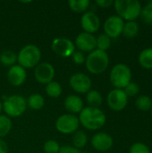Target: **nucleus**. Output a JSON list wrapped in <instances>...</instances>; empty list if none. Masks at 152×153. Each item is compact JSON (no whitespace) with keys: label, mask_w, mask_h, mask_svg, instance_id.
I'll return each instance as SVG.
<instances>
[{"label":"nucleus","mask_w":152,"mask_h":153,"mask_svg":"<svg viewBox=\"0 0 152 153\" xmlns=\"http://www.w3.org/2000/svg\"><path fill=\"white\" fill-rule=\"evenodd\" d=\"M141 16L146 23L152 24V1L148 2L142 8Z\"/></svg>","instance_id":"c85d7f7f"},{"label":"nucleus","mask_w":152,"mask_h":153,"mask_svg":"<svg viewBox=\"0 0 152 153\" xmlns=\"http://www.w3.org/2000/svg\"><path fill=\"white\" fill-rule=\"evenodd\" d=\"M46 92L51 98H58L62 93V87L56 82H51L46 86Z\"/></svg>","instance_id":"393cba45"},{"label":"nucleus","mask_w":152,"mask_h":153,"mask_svg":"<svg viewBox=\"0 0 152 153\" xmlns=\"http://www.w3.org/2000/svg\"><path fill=\"white\" fill-rule=\"evenodd\" d=\"M17 60V55L12 50H4L0 54V62L4 66H13Z\"/></svg>","instance_id":"4be33fe9"},{"label":"nucleus","mask_w":152,"mask_h":153,"mask_svg":"<svg viewBox=\"0 0 152 153\" xmlns=\"http://www.w3.org/2000/svg\"><path fill=\"white\" fill-rule=\"evenodd\" d=\"M51 48L56 54L63 57H68L75 51L73 43L70 39L65 38L55 39L52 42Z\"/></svg>","instance_id":"f8f14e48"},{"label":"nucleus","mask_w":152,"mask_h":153,"mask_svg":"<svg viewBox=\"0 0 152 153\" xmlns=\"http://www.w3.org/2000/svg\"><path fill=\"white\" fill-rule=\"evenodd\" d=\"M115 9L124 21H135L141 16L142 4L138 0H116L114 2Z\"/></svg>","instance_id":"f03ea898"},{"label":"nucleus","mask_w":152,"mask_h":153,"mask_svg":"<svg viewBox=\"0 0 152 153\" xmlns=\"http://www.w3.org/2000/svg\"><path fill=\"white\" fill-rule=\"evenodd\" d=\"M81 153H88V152H81Z\"/></svg>","instance_id":"4c0bfd02"},{"label":"nucleus","mask_w":152,"mask_h":153,"mask_svg":"<svg viewBox=\"0 0 152 153\" xmlns=\"http://www.w3.org/2000/svg\"><path fill=\"white\" fill-rule=\"evenodd\" d=\"M75 44L80 51L91 52L96 48V38L90 33L82 32L77 36Z\"/></svg>","instance_id":"2eb2a0df"},{"label":"nucleus","mask_w":152,"mask_h":153,"mask_svg":"<svg viewBox=\"0 0 152 153\" xmlns=\"http://www.w3.org/2000/svg\"><path fill=\"white\" fill-rule=\"evenodd\" d=\"M151 76H152V72H151Z\"/></svg>","instance_id":"ea45409f"},{"label":"nucleus","mask_w":152,"mask_h":153,"mask_svg":"<svg viewBox=\"0 0 152 153\" xmlns=\"http://www.w3.org/2000/svg\"><path fill=\"white\" fill-rule=\"evenodd\" d=\"M132 70L123 63L114 65L110 72V82L115 86V89L124 90L132 82Z\"/></svg>","instance_id":"20e7f679"},{"label":"nucleus","mask_w":152,"mask_h":153,"mask_svg":"<svg viewBox=\"0 0 152 153\" xmlns=\"http://www.w3.org/2000/svg\"><path fill=\"white\" fill-rule=\"evenodd\" d=\"M65 107L66 110L73 114L81 113V111L83 109V102L79 96L70 95L65 100Z\"/></svg>","instance_id":"f3484780"},{"label":"nucleus","mask_w":152,"mask_h":153,"mask_svg":"<svg viewBox=\"0 0 152 153\" xmlns=\"http://www.w3.org/2000/svg\"><path fill=\"white\" fill-rule=\"evenodd\" d=\"M2 108H3V105H2V103L0 102V113H1V111H2Z\"/></svg>","instance_id":"e433bc0d"},{"label":"nucleus","mask_w":152,"mask_h":153,"mask_svg":"<svg viewBox=\"0 0 152 153\" xmlns=\"http://www.w3.org/2000/svg\"><path fill=\"white\" fill-rule=\"evenodd\" d=\"M81 23L82 29L85 30L84 32L87 33H94L98 31L100 26V21L97 14H95L92 12H86L82 16Z\"/></svg>","instance_id":"4468645a"},{"label":"nucleus","mask_w":152,"mask_h":153,"mask_svg":"<svg viewBox=\"0 0 152 153\" xmlns=\"http://www.w3.org/2000/svg\"><path fill=\"white\" fill-rule=\"evenodd\" d=\"M45 104L44 98L40 94H32L28 99V105L31 109L34 110H39L43 108Z\"/></svg>","instance_id":"b1692460"},{"label":"nucleus","mask_w":152,"mask_h":153,"mask_svg":"<svg viewBox=\"0 0 152 153\" xmlns=\"http://www.w3.org/2000/svg\"><path fill=\"white\" fill-rule=\"evenodd\" d=\"M58 153H81L78 149L73 146H63L60 148Z\"/></svg>","instance_id":"72a5a7b5"},{"label":"nucleus","mask_w":152,"mask_h":153,"mask_svg":"<svg viewBox=\"0 0 152 153\" xmlns=\"http://www.w3.org/2000/svg\"><path fill=\"white\" fill-rule=\"evenodd\" d=\"M135 106L141 111H151L152 109V99L147 95H141L136 99Z\"/></svg>","instance_id":"aec40b11"},{"label":"nucleus","mask_w":152,"mask_h":153,"mask_svg":"<svg viewBox=\"0 0 152 153\" xmlns=\"http://www.w3.org/2000/svg\"><path fill=\"white\" fill-rule=\"evenodd\" d=\"M96 4L102 8H109L110 6L114 5V1L112 0H97Z\"/></svg>","instance_id":"f704fd0d"},{"label":"nucleus","mask_w":152,"mask_h":153,"mask_svg":"<svg viewBox=\"0 0 152 153\" xmlns=\"http://www.w3.org/2000/svg\"><path fill=\"white\" fill-rule=\"evenodd\" d=\"M12 128V122L6 116H0V138L8 134Z\"/></svg>","instance_id":"cd10ccee"},{"label":"nucleus","mask_w":152,"mask_h":153,"mask_svg":"<svg viewBox=\"0 0 152 153\" xmlns=\"http://www.w3.org/2000/svg\"><path fill=\"white\" fill-rule=\"evenodd\" d=\"M72 57H73V60L75 64L77 65H82L84 63L85 61V57H84V55L82 54V51L78 50V51H74L72 55Z\"/></svg>","instance_id":"473e14b6"},{"label":"nucleus","mask_w":152,"mask_h":153,"mask_svg":"<svg viewBox=\"0 0 152 153\" xmlns=\"http://www.w3.org/2000/svg\"><path fill=\"white\" fill-rule=\"evenodd\" d=\"M26 77H27V74H26L25 69L18 65L11 66L7 74L8 81L13 86L22 85L25 82Z\"/></svg>","instance_id":"dca6fc26"},{"label":"nucleus","mask_w":152,"mask_h":153,"mask_svg":"<svg viewBox=\"0 0 152 153\" xmlns=\"http://www.w3.org/2000/svg\"><path fill=\"white\" fill-rule=\"evenodd\" d=\"M139 30H140L139 24L135 21L126 22H125L122 34L125 38L133 39L137 36V34L139 33Z\"/></svg>","instance_id":"6ab92c4d"},{"label":"nucleus","mask_w":152,"mask_h":153,"mask_svg":"<svg viewBox=\"0 0 152 153\" xmlns=\"http://www.w3.org/2000/svg\"><path fill=\"white\" fill-rule=\"evenodd\" d=\"M27 102L26 100L19 95H13L5 99L3 108L4 112L13 117H17L22 115L26 109Z\"/></svg>","instance_id":"423d86ee"},{"label":"nucleus","mask_w":152,"mask_h":153,"mask_svg":"<svg viewBox=\"0 0 152 153\" xmlns=\"http://www.w3.org/2000/svg\"><path fill=\"white\" fill-rule=\"evenodd\" d=\"M86 100L89 104V107L97 108H99V107L102 104V101H103L100 92L95 90L90 91L89 92H87Z\"/></svg>","instance_id":"412c9836"},{"label":"nucleus","mask_w":152,"mask_h":153,"mask_svg":"<svg viewBox=\"0 0 152 153\" xmlns=\"http://www.w3.org/2000/svg\"><path fill=\"white\" fill-rule=\"evenodd\" d=\"M68 4L72 11L75 13H83L88 9L90 5V1L89 0H70Z\"/></svg>","instance_id":"5701e85b"},{"label":"nucleus","mask_w":152,"mask_h":153,"mask_svg":"<svg viewBox=\"0 0 152 153\" xmlns=\"http://www.w3.org/2000/svg\"><path fill=\"white\" fill-rule=\"evenodd\" d=\"M8 152V146L6 143L0 138V153H7Z\"/></svg>","instance_id":"c9c22d12"},{"label":"nucleus","mask_w":152,"mask_h":153,"mask_svg":"<svg viewBox=\"0 0 152 153\" xmlns=\"http://www.w3.org/2000/svg\"><path fill=\"white\" fill-rule=\"evenodd\" d=\"M69 83L71 88L79 93H87L90 91L91 87V81L90 77L82 73L72 75Z\"/></svg>","instance_id":"9d476101"},{"label":"nucleus","mask_w":152,"mask_h":153,"mask_svg":"<svg viewBox=\"0 0 152 153\" xmlns=\"http://www.w3.org/2000/svg\"><path fill=\"white\" fill-rule=\"evenodd\" d=\"M125 93L126 94V96L129 97H134L136 95H138V93L140 92V86L138 83L134 82H131L125 89H124Z\"/></svg>","instance_id":"2f4dec72"},{"label":"nucleus","mask_w":152,"mask_h":153,"mask_svg":"<svg viewBox=\"0 0 152 153\" xmlns=\"http://www.w3.org/2000/svg\"><path fill=\"white\" fill-rule=\"evenodd\" d=\"M151 115H152V109H151Z\"/></svg>","instance_id":"58836bf2"},{"label":"nucleus","mask_w":152,"mask_h":153,"mask_svg":"<svg viewBox=\"0 0 152 153\" xmlns=\"http://www.w3.org/2000/svg\"><path fill=\"white\" fill-rule=\"evenodd\" d=\"M125 21L118 15H112L108 17L104 23L105 34L110 39H116L119 37L124 29Z\"/></svg>","instance_id":"1a4fd4ad"},{"label":"nucleus","mask_w":152,"mask_h":153,"mask_svg":"<svg viewBox=\"0 0 152 153\" xmlns=\"http://www.w3.org/2000/svg\"><path fill=\"white\" fill-rule=\"evenodd\" d=\"M138 63L142 68L152 70V48H147L141 51L138 56Z\"/></svg>","instance_id":"a211bd4d"},{"label":"nucleus","mask_w":152,"mask_h":153,"mask_svg":"<svg viewBox=\"0 0 152 153\" xmlns=\"http://www.w3.org/2000/svg\"><path fill=\"white\" fill-rule=\"evenodd\" d=\"M113 143V138L107 133H98L91 138L92 147L99 152H107L110 150Z\"/></svg>","instance_id":"ddd939ff"},{"label":"nucleus","mask_w":152,"mask_h":153,"mask_svg":"<svg viewBox=\"0 0 152 153\" xmlns=\"http://www.w3.org/2000/svg\"><path fill=\"white\" fill-rule=\"evenodd\" d=\"M129 153H151L148 145L143 143H133L129 150Z\"/></svg>","instance_id":"c756f323"},{"label":"nucleus","mask_w":152,"mask_h":153,"mask_svg":"<svg viewBox=\"0 0 152 153\" xmlns=\"http://www.w3.org/2000/svg\"><path fill=\"white\" fill-rule=\"evenodd\" d=\"M40 57L41 53L37 46L27 45L20 50L17 56V60L22 67L32 68L39 64Z\"/></svg>","instance_id":"39448f33"},{"label":"nucleus","mask_w":152,"mask_h":153,"mask_svg":"<svg viewBox=\"0 0 152 153\" xmlns=\"http://www.w3.org/2000/svg\"><path fill=\"white\" fill-rule=\"evenodd\" d=\"M35 79L42 84H47L52 82L55 76V69L49 63L44 62L37 65L34 71Z\"/></svg>","instance_id":"9b49d317"},{"label":"nucleus","mask_w":152,"mask_h":153,"mask_svg":"<svg viewBox=\"0 0 152 153\" xmlns=\"http://www.w3.org/2000/svg\"><path fill=\"white\" fill-rule=\"evenodd\" d=\"M43 150L46 153H58L60 150V146L56 141L48 140L44 143Z\"/></svg>","instance_id":"7c9ffc66"},{"label":"nucleus","mask_w":152,"mask_h":153,"mask_svg":"<svg viewBox=\"0 0 152 153\" xmlns=\"http://www.w3.org/2000/svg\"><path fill=\"white\" fill-rule=\"evenodd\" d=\"M107 117L105 113L97 108L87 107L80 113L79 122L89 130H98L104 126Z\"/></svg>","instance_id":"f257e3e1"},{"label":"nucleus","mask_w":152,"mask_h":153,"mask_svg":"<svg viewBox=\"0 0 152 153\" xmlns=\"http://www.w3.org/2000/svg\"><path fill=\"white\" fill-rule=\"evenodd\" d=\"M108 105L114 111H122L128 104V97L124 90L114 89L108 95Z\"/></svg>","instance_id":"6e6552de"},{"label":"nucleus","mask_w":152,"mask_h":153,"mask_svg":"<svg viewBox=\"0 0 152 153\" xmlns=\"http://www.w3.org/2000/svg\"><path fill=\"white\" fill-rule=\"evenodd\" d=\"M109 65V57L106 51L94 49L90 53L86 59V68L94 74L104 73Z\"/></svg>","instance_id":"7ed1b4c3"},{"label":"nucleus","mask_w":152,"mask_h":153,"mask_svg":"<svg viewBox=\"0 0 152 153\" xmlns=\"http://www.w3.org/2000/svg\"><path fill=\"white\" fill-rule=\"evenodd\" d=\"M110 46H111V39L105 33L100 34L98 36V38H96V47L98 48V49L106 51L110 48Z\"/></svg>","instance_id":"bb28decb"},{"label":"nucleus","mask_w":152,"mask_h":153,"mask_svg":"<svg viewBox=\"0 0 152 153\" xmlns=\"http://www.w3.org/2000/svg\"><path fill=\"white\" fill-rule=\"evenodd\" d=\"M87 141H88L87 135L83 131H77L73 136V143L74 147L78 150L83 148L86 145Z\"/></svg>","instance_id":"a878e982"},{"label":"nucleus","mask_w":152,"mask_h":153,"mask_svg":"<svg viewBox=\"0 0 152 153\" xmlns=\"http://www.w3.org/2000/svg\"><path fill=\"white\" fill-rule=\"evenodd\" d=\"M80 122L79 118L73 114L62 115L56 121V128L58 132L65 134H70L77 131Z\"/></svg>","instance_id":"0eeeda50"}]
</instances>
